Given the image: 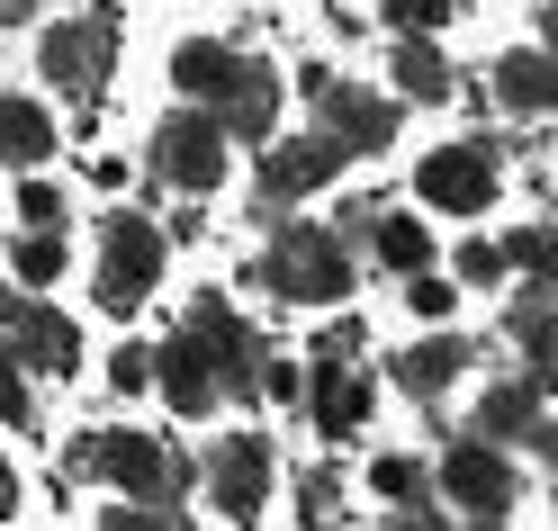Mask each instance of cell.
<instances>
[{"label": "cell", "instance_id": "1", "mask_svg": "<svg viewBox=\"0 0 558 531\" xmlns=\"http://www.w3.org/2000/svg\"><path fill=\"white\" fill-rule=\"evenodd\" d=\"M253 289H279L289 306H333L342 289H352V243H342L333 226L289 217V226H270V243H262Z\"/></svg>", "mask_w": 558, "mask_h": 531}, {"label": "cell", "instance_id": "2", "mask_svg": "<svg viewBox=\"0 0 558 531\" xmlns=\"http://www.w3.org/2000/svg\"><path fill=\"white\" fill-rule=\"evenodd\" d=\"M63 469L73 478H109L118 495H154V505H171V495L190 486V459H171L154 433H82Z\"/></svg>", "mask_w": 558, "mask_h": 531}, {"label": "cell", "instance_id": "3", "mask_svg": "<svg viewBox=\"0 0 558 531\" xmlns=\"http://www.w3.org/2000/svg\"><path fill=\"white\" fill-rule=\"evenodd\" d=\"M109 63H118V19L90 10V19H54L46 46H37V73L54 82V99H73V109H99V90H109Z\"/></svg>", "mask_w": 558, "mask_h": 531}, {"label": "cell", "instance_id": "4", "mask_svg": "<svg viewBox=\"0 0 558 531\" xmlns=\"http://www.w3.org/2000/svg\"><path fill=\"white\" fill-rule=\"evenodd\" d=\"M154 289H162V226L135 217V207H118V217L99 226V306L135 315Z\"/></svg>", "mask_w": 558, "mask_h": 531}, {"label": "cell", "instance_id": "5", "mask_svg": "<svg viewBox=\"0 0 558 531\" xmlns=\"http://www.w3.org/2000/svg\"><path fill=\"white\" fill-rule=\"evenodd\" d=\"M306 109H316V135H333L342 154H388L397 145V99H378L342 73H306Z\"/></svg>", "mask_w": 558, "mask_h": 531}, {"label": "cell", "instance_id": "6", "mask_svg": "<svg viewBox=\"0 0 558 531\" xmlns=\"http://www.w3.org/2000/svg\"><path fill=\"white\" fill-rule=\"evenodd\" d=\"M496 181H505V162H496V145H486V135H469V145H441V154L414 162V198L441 207V217H486Z\"/></svg>", "mask_w": 558, "mask_h": 531}, {"label": "cell", "instance_id": "7", "mask_svg": "<svg viewBox=\"0 0 558 531\" xmlns=\"http://www.w3.org/2000/svg\"><path fill=\"white\" fill-rule=\"evenodd\" d=\"M154 181H171V190H190V198H207L226 181V126L198 109H171L162 126H154Z\"/></svg>", "mask_w": 558, "mask_h": 531}, {"label": "cell", "instance_id": "8", "mask_svg": "<svg viewBox=\"0 0 558 531\" xmlns=\"http://www.w3.org/2000/svg\"><path fill=\"white\" fill-rule=\"evenodd\" d=\"M181 334L198 342V361H207V378H217V397H262V361H270V351L243 334V315H234L226 298H198Z\"/></svg>", "mask_w": 558, "mask_h": 531}, {"label": "cell", "instance_id": "9", "mask_svg": "<svg viewBox=\"0 0 558 531\" xmlns=\"http://www.w3.org/2000/svg\"><path fill=\"white\" fill-rule=\"evenodd\" d=\"M0 361H19V370H46V378H63L82 361V334L63 325V315L46 306V298H0Z\"/></svg>", "mask_w": 558, "mask_h": 531}, {"label": "cell", "instance_id": "10", "mask_svg": "<svg viewBox=\"0 0 558 531\" xmlns=\"http://www.w3.org/2000/svg\"><path fill=\"white\" fill-rule=\"evenodd\" d=\"M441 495L450 505H469V514H505V505H522V469L505 459V442H450V459H441Z\"/></svg>", "mask_w": 558, "mask_h": 531}, {"label": "cell", "instance_id": "11", "mask_svg": "<svg viewBox=\"0 0 558 531\" xmlns=\"http://www.w3.org/2000/svg\"><path fill=\"white\" fill-rule=\"evenodd\" d=\"M207 495L234 522H253L270 505V442L262 433H217V450H207Z\"/></svg>", "mask_w": 558, "mask_h": 531}, {"label": "cell", "instance_id": "12", "mask_svg": "<svg viewBox=\"0 0 558 531\" xmlns=\"http://www.w3.org/2000/svg\"><path fill=\"white\" fill-rule=\"evenodd\" d=\"M342 154L333 135H298V145H262V207H289V198H316L325 181H342Z\"/></svg>", "mask_w": 558, "mask_h": 531}, {"label": "cell", "instance_id": "13", "mask_svg": "<svg viewBox=\"0 0 558 531\" xmlns=\"http://www.w3.org/2000/svg\"><path fill=\"white\" fill-rule=\"evenodd\" d=\"M469 433H477V442H532V450H558V433H549V414H541V387H532V378H496V387L477 397Z\"/></svg>", "mask_w": 558, "mask_h": 531}, {"label": "cell", "instance_id": "14", "mask_svg": "<svg viewBox=\"0 0 558 531\" xmlns=\"http://www.w3.org/2000/svg\"><path fill=\"white\" fill-rule=\"evenodd\" d=\"M207 118L226 126V145H270V126H279V73H270V63H234V82L217 90Z\"/></svg>", "mask_w": 558, "mask_h": 531}, {"label": "cell", "instance_id": "15", "mask_svg": "<svg viewBox=\"0 0 558 531\" xmlns=\"http://www.w3.org/2000/svg\"><path fill=\"white\" fill-rule=\"evenodd\" d=\"M306 397V414H316V433H361V414H369V378H361V361H316V378L298 387Z\"/></svg>", "mask_w": 558, "mask_h": 531}, {"label": "cell", "instance_id": "16", "mask_svg": "<svg viewBox=\"0 0 558 531\" xmlns=\"http://www.w3.org/2000/svg\"><path fill=\"white\" fill-rule=\"evenodd\" d=\"M469 361H477V351H469L460 334H424V342H405V351H397V361H388V378L405 387V397H414V406H433V397H441V387H450V378H460Z\"/></svg>", "mask_w": 558, "mask_h": 531}, {"label": "cell", "instance_id": "17", "mask_svg": "<svg viewBox=\"0 0 558 531\" xmlns=\"http://www.w3.org/2000/svg\"><path fill=\"white\" fill-rule=\"evenodd\" d=\"M486 90H496L513 118H549V109H558V63H549L541 46H513V55H496Z\"/></svg>", "mask_w": 558, "mask_h": 531}, {"label": "cell", "instance_id": "18", "mask_svg": "<svg viewBox=\"0 0 558 531\" xmlns=\"http://www.w3.org/2000/svg\"><path fill=\"white\" fill-rule=\"evenodd\" d=\"M154 378H162V397H171V414H207V406H226V397H217V378H207V361H198V342H190V334L154 351Z\"/></svg>", "mask_w": 558, "mask_h": 531}, {"label": "cell", "instance_id": "19", "mask_svg": "<svg viewBox=\"0 0 558 531\" xmlns=\"http://www.w3.org/2000/svg\"><path fill=\"white\" fill-rule=\"evenodd\" d=\"M234 46L226 37H190V46H171V82H181V99H198V109H217V90L234 82Z\"/></svg>", "mask_w": 558, "mask_h": 531}, {"label": "cell", "instance_id": "20", "mask_svg": "<svg viewBox=\"0 0 558 531\" xmlns=\"http://www.w3.org/2000/svg\"><path fill=\"white\" fill-rule=\"evenodd\" d=\"M388 73H397V90L414 99V109H441V99L460 90V73H450V55H441L433 37H397V63H388Z\"/></svg>", "mask_w": 558, "mask_h": 531}, {"label": "cell", "instance_id": "21", "mask_svg": "<svg viewBox=\"0 0 558 531\" xmlns=\"http://www.w3.org/2000/svg\"><path fill=\"white\" fill-rule=\"evenodd\" d=\"M54 154V118H46V99H0V162H19V171H37Z\"/></svg>", "mask_w": 558, "mask_h": 531}, {"label": "cell", "instance_id": "22", "mask_svg": "<svg viewBox=\"0 0 558 531\" xmlns=\"http://www.w3.org/2000/svg\"><path fill=\"white\" fill-rule=\"evenodd\" d=\"M361 243H369V253L388 262L397 279H405V270H433V226H424V217H397V207H378Z\"/></svg>", "mask_w": 558, "mask_h": 531}, {"label": "cell", "instance_id": "23", "mask_svg": "<svg viewBox=\"0 0 558 531\" xmlns=\"http://www.w3.org/2000/svg\"><path fill=\"white\" fill-rule=\"evenodd\" d=\"M10 262H19V279H27V289H54V279H63V226H27Z\"/></svg>", "mask_w": 558, "mask_h": 531}, {"label": "cell", "instance_id": "24", "mask_svg": "<svg viewBox=\"0 0 558 531\" xmlns=\"http://www.w3.org/2000/svg\"><path fill=\"white\" fill-rule=\"evenodd\" d=\"M369 486L388 495V505H424V459H414V450H388V459L369 469Z\"/></svg>", "mask_w": 558, "mask_h": 531}, {"label": "cell", "instance_id": "25", "mask_svg": "<svg viewBox=\"0 0 558 531\" xmlns=\"http://www.w3.org/2000/svg\"><path fill=\"white\" fill-rule=\"evenodd\" d=\"M99 531H181V514L154 505V495H118V505L99 514Z\"/></svg>", "mask_w": 558, "mask_h": 531}, {"label": "cell", "instance_id": "26", "mask_svg": "<svg viewBox=\"0 0 558 531\" xmlns=\"http://www.w3.org/2000/svg\"><path fill=\"white\" fill-rule=\"evenodd\" d=\"M405 306L424 315V325H441V315L460 306V289H450V279H433V270H405Z\"/></svg>", "mask_w": 558, "mask_h": 531}, {"label": "cell", "instance_id": "27", "mask_svg": "<svg viewBox=\"0 0 558 531\" xmlns=\"http://www.w3.org/2000/svg\"><path fill=\"white\" fill-rule=\"evenodd\" d=\"M441 19H450V0H388V27H397V37H433Z\"/></svg>", "mask_w": 558, "mask_h": 531}, {"label": "cell", "instance_id": "28", "mask_svg": "<svg viewBox=\"0 0 558 531\" xmlns=\"http://www.w3.org/2000/svg\"><path fill=\"white\" fill-rule=\"evenodd\" d=\"M0 423H19V433L37 423V397H27V370L19 361H0Z\"/></svg>", "mask_w": 558, "mask_h": 531}, {"label": "cell", "instance_id": "29", "mask_svg": "<svg viewBox=\"0 0 558 531\" xmlns=\"http://www.w3.org/2000/svg\"><path fill=\"white\" fill-rule=\"evenodd\" d=\"M460 279H469V289H496V279H505V253H496L486 234H469V243H460Z\"/></svg>", "mask_w": 558, "mask_h": 531}, {"label": "cell", "instance_id": "30", "mask_svg": "<svg viewBox=\"0 0 558 531\" xmlns=\"http://www.w3.org/2000/svg\"><path fill=\"white\" fill-rule=\"evenodd\" d=\"M505 253V270H549V226H522L513 243H496Z\"/></svg>", "mask_w": 558, "mask_h": 531}, {"label": "cell", "instance_id": "31", "mask_svg": "<svg viewBox=\"0 0 558 531\" xmlns=\"http://www.w3.org/2000/svg\"><path fill=\"white\" fill-rule=\"evenodd\" d=\"M361 342H369V334H361V315H342V325L316 334V361H361Z\"/></svg>", "mask_w": 558, "mask_h": 531}, {"label": "cell", "instance_id": "32", "mask_svg": "<svg viewBox=\"0 0 558 531\" xmlns=\"http://www.w3.org/2000/svg\"><path fill=\"white\" fill-rule=\"evenodd\" d=\"M19 217H27V226H63V190H54V181H27V190H19Z\"/></svg>", "mask_w": 558, "mask_h": 531}, {"label": "cell", "instance_id": "33", "mask_svg": "<svg viewBox=\"0 0 558 531\" xmlns=\"http://www.w3.org/2000/svg\"><path fill=\"white\" fill-rule=\"evenodd\" d=\"M109 378H118V397H135V387H154V351H118V361H109Z\"/></svg>", "mask_w": 558, "mask_h": 531}, {"label": "cell", "instance_id": "34", "mask_svg": "<svg viewBox=\"0 0 558 531\" xmlns=\"http://www.w3.org/2000/svg\"><path fill=\"white\" fill-rule=\"evenodd\" d=\"M298 387H306V378H298L289 361H262V397H270V406H298Z\"/></svg>", "mask_w": 558, "mask_h": 531}, {"label": "cell", "instance_id": "35", "mask_svg": "<svg viewBox=\"0 0 558 531\" xmlns=\"http://www.w3.org/2000/svg\"><path fill=\"white\" fill-rule=\"evenodd\" d=\"M298 495H306V514H333V469H306Z\"/></svg>", "mask_w": 558, "mask_h": 531}, {"label": "cell", "instance_id": "36", "mask_svg": "<svg viewBox=\"0 0 558 531\" xmlns=\"http://www.w3.org/2000/svg\"><path fill=\"white\" fill-rule=\"evenodd\" d=\"M378 531H441V522H433L424 505H397V514H388V522H378Z\"/></svg>", "mask_w": 558, "mask_h": 531}, {"label": "cell", "instance_id": "37", "mask_svg": "<svg viewBox=\"0 0 558 531\" xmlns=\"http://www.w3.org/2000/svg\"><path fill=\"white\" fill-rule=\"evenodd\" d=\"M0 514H19V469L0 459Z\"/></svg>", "mask_w": 558, "mask_h": 531}, {"label": "cell", "instance_id": "38", "mask_svg": "<svg viewBox=\"0 0 558 531\" xmlns=\"http://www.w3.org/2000/svg\"><path fill=\"white\" fill-rule=\"evenodd\" d=\"M469 531H505V514H477V522H469Z\"/></svg>", "mask_w": 558, "mask_h": 531}, {"label": "cell", "instance_id": "39", "mask_svg": "<svg viewBox=\"0 0 558 531\" xmlns=\"http://www.w3.org/2000/svg\"><path fill=\"white\" fill-rule=\"evenodd\" d=\"M316 531H333V522H325V514H316Z\"/></svg>", "mask_w": 558, "mask_h": 531}]
</instances>
